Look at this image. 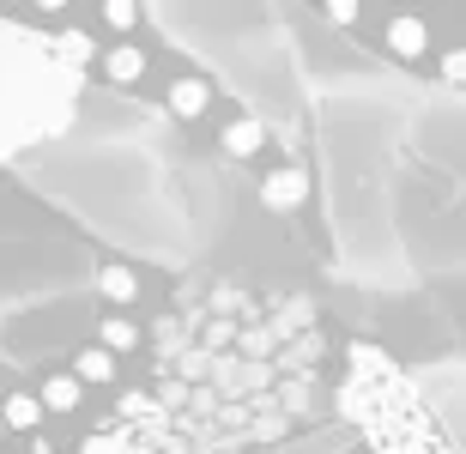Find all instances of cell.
<instances>
[{"label": "cell", "instance_id": "6da1fadb", "mask_svg": "<svg viewBox=\"0 0 466 454\" xmlns=\"http://www.w3.org/2000/svg\"><path fill=\"white\" fill-rule=\"evenodd\" d=\"M13 170L109 248L152 267H194L230 212L225 170L188 157V146L170 134V116L109 91H86L73 122Z\"/></svg>", "mask_w": 466, "mask_h": 454}, {"label": "cell", "instance_id": "7a4b0ae2", "mask_svg": "<svg viewBox=\"0 0 466 454\" xmlns=\"http://www.w3.org/2000/svg\"><path fill=\"white\" fill-rule=\"evenodd\" d=\"M406 109H412V86H400L394 73H363V67L339 86H321V97H309L333 243H339V261L351 279L376 285V291L412 285V267H406L394 237Z\"/></svg>", "mask_w": 466, "mask_h": 454}, {"label": "cell", "instance_id": "3957f363", "mask_svg": "<svg viewBox=\"0 0 466 454\" xmlns=\"http://www.w3.org/2000/svg\"><path fill=\"white\" fill-rule=\"evenodd\" d=\"M152 13L176 49L218 73V86L242 97L267 134H279L285 146L303 140L309 127L303 49L273 0H152Z\"/></svg>", "mask_w": 466, "mask_h": 454}, {"label": "cell", "instance_id": "277c9868", "mask_svg": "<svg viewBox=\"0 0 466 454\" xmlns=\"http://www.w3.org/2000/svg\"><path fill=\"white\" fill-rule=\"evenodd\" d=\"M91 36H49L0 18V164L49 146L86 97Z\"/></svg>", "mask_w": 466, "mask_h": 454}, {"label": "cell", "instance_id": "5b68a950", "mask_svg": "<svg viewBox=\"0 0 466 454\" xmlns=\"http://www.w3.org/2000/svg\"><path fill=\"white\" fill-rule=\"evenodd\" d=\"M339 419L358 430L376 454H461V442L431 419L418 400L412 376L370 339L346 346V376H339Z\"/></svg>", "mask_w": 466, "mask_h": 454}, {"label": "cell", "instance_id": "8992f818", "mask_svg": "<svg viewBox=\"0 0 466 454\" xmlns=\"http://www.w3.org/2000/svg\"><path fill=\"white\" fill-rule=\"evenodd\" d=\"M79 454H212V449H194L188 437H176L157 412L152 388H127L109 406V419L79 442Z\"/></svg>", "mask_w": 466, "mask_h": 454}, {"label": "cell", "instance_id": "52a82bcc", "mask_svg": "<svg viewBox=\"0 0 466 454\" xmlns=\"http://www.w3.org/2000/svg\"><path fill=\"white\" fill-rule=\"evenodd\" d=\"M406 376H412L418 400L431 406V419L442 424L454 442H461V364H454V358H442V364H431V369H406Z\"/></svg>", "mask_w": 466, "mask_h": 454}, {"label": "cell", "instance_id": "ba28073f", "mask_svg": "<svg viewBox=\"0 0 466 454\" xmlns=\"http://www.w3.org/2000/svg\"><path fill=\"white\" fill-rule=\"evenodd\" d=\"M303 194H309V170H303V164H285V170L260 176V200H267L273 212H297Z\"/></svg>", "mask_w": 466, "mask_h": 454}, {"label": "cell", "instance_id": "9c48e42d", "mask_svg": "<svg viewBox=\"0 0 466 454\" xmlns=\"http://www.w3.org/2000/svg\"><path fill=\"white\" fill-rule=\"evenodd\" d=\"M91 291H97L104 303H116V309H127V303L139 298V273L121 267V261H97L91 267Z\"/></svg>", "mask_w": 466, "mask_h": 454}, {"label": "cell", "instance_id": "30bf717a", "mask_svg": "<svg viewBox=\"0 0 466 454\" xmlns=\"http://www.w3.org/2000/svg\"><path fill=\"white\" fill-rule=\"evenodd\" d=\"M97 346H104L109 358H127V351H139V346H146V328H139V321H127V315H116V309H109L104 321H97Z\"/></svg>", "mask_w": 466, "mask_h": 454}, {"label": "cell", "instance_id": "8fae6325", "mask_svg": "<svg viewBox=\"0 0 466 454\" xmlns=\"http://www.w3.org/2000/svg\"><path fill=\"white\" fill-rule=\"evenodd\" d=\"M164 104H170V116H176V122H194V116H200V109L212 104V86H207V79H176Z\"/></svg>", "mask_w": 466, "mask_h": 454}, {"label": "cell", "instance_id": "7c38bea8", "mask_svg": "<svg viewBox=\"0 0 466 454\" xmlns=\"http://www.w3.org/2000/svg\"><path fill=\"white\" fill-rule=\"evenodd\" d=\"M36 400H43V412H73V406L86 400V388H79V376H73V369H55Z\"/></svg>", "mask_w": 466, "mask_h": 454}, {"label": "cell", "instance_id": "4fadbf2b", "mask_svg": "<svg viewBox=\"0 0 466 454\" xmlns=\"http://www.w3.org/2000/svg\"><path fill=\"white\" fill-rule=\"evenodd\" d=\"M260 146H267V127H260L255 116H242V122L225 127V152H230V157H255Z\"/></svg>", "mask_w": 466, "mask_h": 454}, {"label": "cell", "instance_id": "5bb4252c", "mask_svg": "<svg viewBox=\"0 0 466 454\" xmlns=\"http://www.w3.org/2000/svg\"><path fill=\"white\" fill-rule=\"evenodd\" d=\"M73 376H79V388H91V382H109V376H116V358H109L104 346H86L79 358H73Z\"/></svg>", "mask_w": 466, "mask_h": 454}, {"label": "cell", "instance_id": "9a60e30c", "mask_svg": "<svg viewBox=\"0 0 466 454\" xmlns=\"http://www.w3.org/2000/svg\"><path fill=\"white\" fill-rule=\"evenodd\" d=\"M0 424H6V430H36V424H43V400H36V394H6Z\"/></svg>", "mask_w": 466, "mask_h": 454}, {"label": "cell", "instance_id": "2e32d148", "mask_svg": "<svg viewBox=\"0 0 466 454\" xmlns=\"http://www.w3.org/2000/svg\"><path fill=\"white\" fill-rule=\"evenodd\" d=\"M139 73H146V55L139 49H116L109 55V86H134Z\"/></svg>", "mask_w": 466, "mask_h": 454}, {"label": "cell", "instance_id": "e0dca14e", "mask_svg": "<svg viewBox=\"0 0 466 454\" xmlns=\"http://www.w3.org/2000/svg\"><path fill=\"white\" fill-rule=\"evenodd\" d=\"M0 437H6V424H0Z\"/></svg>", "mask_w": 466, "mask_h": 454}]
</instances>
